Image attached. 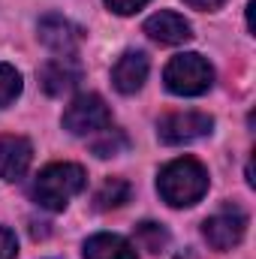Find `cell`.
<instances>
[{
    "label": "cell",
    "instance_id": "6da1fadb",
    "mask_svg": "<svg viewBox=\"0 0 256 259\" xmlns=\"http://www.w3.org/2000/svg\"><path fill=\"white\" fill-rule=\"evenodd\" d=\"M157 190H160L166 205L190 208L208 193V169L193 157H178V160H172L160 169Z\"/></svg>",
    "mask_w": 256,
    "mask_h": 259
},
{
    "label": "cell",
    "instance_id": "7a4b0ae2",
    "mask_svg": "<svg viewBox=\"0 0 256 259\" xmlns=\"http://www.w3.org/2000/svg\"><path fill=\"white\" fill-rule=\"evenodd\" d=\"M84 184H88V175H84L81 166H75V163H52L36 175V181L30 187V196H33V202L39 208L64 211L69 205V199L84 190Z\"/></svg>",
    "mask_w": 256,
    "mask_h": 259
},
{
    "label": "cell",
    "instance_id": "3957f363",
    "mask_svg": "<svg viewBox=\"0 0 256 259\" xmlns=\"http://www.w3.org/2000/svg\"><path fill=\"white\" fill-rule=\"evenodd\" d=\"M163 81L178 97H202L214 84V66L208 64L202 55L187 52V55H178V58H172L166 64Z\"/></svg>",
    "mask_w": 256,
    "mask_h": 259
},
{
    "label": "cell",
    "instance_id": "277c9868",
    "mask_svg": "<svg viewBox=\"0 0 256 259\" xmlns=\"http://www.w3.org/2000/svg\"><path fill=\"white\" fill-rule=\"evenodd\" d=\"M112 127V112L100 94H81L75 97L64 112V130L72 136H97Z\"/></svg>",
    "mask_w": 256,
    "mask_h": 259
},
{
    "label": "cell",
    "instance_id": "5b68a950",
    "mask_svg": "<svg viewBox=\"0 0 256 259\" xmlns=\"http://www.w3.org/2000/svg\"><path fill=\"white\" fill-rule=\"evenodd\" d=\"M244 232H247V214L238 208V205H223L220 211H214L211 217H205V223H202V235H205V241L214 247V250H232V247H238L241 244V238H244Z\"/></svg>",
    "mask_w": 256,
    "mask_h": 259
},
{
    "label": "cell",
    "instance_id": "8992f818",
    "mask_svg": "<svg viewBox=\"0 0 256 259\" xmlns=\"http://www.w3.org/2000/svg\"><path fill=\"white\" fill-rule=\"evenodd\" d=\"M214 130V118L208 112H172L157 121V139L163 145H187Z\"/></svg>",
    "mask_w": 256,
    "mask_h": 259
},
{
    "label": "cell",
    "instance_id": "52a82bcc",
    "mask_svg": "<svg viewBox=\"0 0 256 259\" xmlns=\"http://www.w3.org/2000/svg\"><path fill=\"white\" fill-rule=\"evenodd\" d=\"M36 36H39V42L49 46L52 52H58V55H72V52L81 46L84 30H81L78 24H72L69 18H64V15H46V18L39 21V27H36Z\"/></svg>",
    "mask_w": 256,
    "mask_h": 259
},
{
    "label": "cell",
    "instance_id": "ba28073f",
    "mask_svg": "<svg viewBox=\"0 0 256 259\" xmlns=\"http://www.w3.org/2000/svg\"><path fill=\"white\" fill-rule=\"evenodd\" d=\"M81 81V64L72 55H61L46 61L39 69V84L49 97H64Z\"/></svg>",
    "mask_w": 256,
    "mask_h": 259
},
{
    "label": "cell",
    "instance_id": "9c48e42d",
    "mask_svg": "<svg viewBox=\"0 0 256 259\" xmlns=\"http://www.w3.org/2000/svg\"><path fill=\"white\" fill-rule=\"evenodd\" d=\"M33 145L24 136H0V178L21 181L30 169Z\"/></svg>",
    "mask_w": 256,
    "mask_h": 259
},
{
    "label": "cell",
    "instance_id": "30bf717a",
    "mask_svg": "<svg viewBox=\"0 0 256 259\" xmlns=\"http://www.w3.org/2000/svg\"><path fill=\"white\" fill-rule=\"evenodd\" d=\"M145 33L160 46H181L193 36V27L184 15L163 9V12H157V15H151L145 21Z\"/></svg>",
    "mask_w": 256,
    "mask_h": 259
},
{
    "label": "cell",
    "instance_id": "8fae6325",
    "mask_svg": "<svg viewBox=\"0 0 256 259\" xmlns=\"http://www.w3.org/2000/svg\"><path fill=\"white\" fill-rule=\"evenodd\" d=\"M148 69H151L148 55H142V52H124L118 58V64L112 66V84L121 94H136V91H142V84L148 78Z\"/></svg>",
    "mask_w": 256,
    "mask_h": 259
},
{
    "label": "cell",
    "instance_id": "7c38bea8",
    "mask_svg": "<svg viewBox=\"0 0 256 259\" xmlns=\"http://www.w3.org/2000/svg\"><path fill=\"white\" fill-rule=\"evenodd\" d=\"M84 259H139V256H136V247L127 238L112 235V232H100V235H91L84 241Z\"/></svg>",
    "mask_w": 256,
    "mask_h": 259
},
{
    "label": "cell",
    "instance_id": "4fadbf2b",
    "mask_svg": "<svg viewBox=\"0 0 256 259\" xmlns=\"http://www.w3.org/2000/svg\"><path fill=\"white\" fill-rule=\"evenodd\" d=\"M130 199V184L124 178H109L100 184V190L94 193V208L97 211H112V208H121Z\"/></svg>",
    "mask_w": 256,
    "mask_h": 259
},
{
    "label": "cell",
    "instance_id": "5bb4252c",
    "mask_svg": "<svg viewBox=\"0 0 256 259\" xmlns=\"http://www.w3.org/2000/svg\"><path fill=\"white\" fill-rule=\"evenodd\" d=\"M136 244H139L142 250H148V253H163V250L169 247V232H166L160 223L145 220V223L136 226Z\"/></svg>",
    "mask_w": 256,
    "mask_h": 259
},
{
    "label": "cell",
    "instance_id": "9a60e30c",
    "mask_svg": "<svg viewBox=\"0 0 256 259\" xmlns=\"http://www.w3.org/2000/svg\"><path fill=\"white\" fill-rule=\"evenodd\" d=\"M91 148H94L97 157L106 160V157H115V154H121V151L127 148V136H124L121 130H115V127H106L103 133L94 136V145H91Z\"/></svg>",
    "mask_w": 256,
    "mask_h": 259
},
{
    "label": "cell",
    "instance_id": "2e32d148",
    "mask_svg": "<svg viewBox=\"0 0 256 259\" xmlns=\"http://www.w3.org/2000/svg\"><path fill=\"white\" fill-rule=\"evenodd\" d=\"M21 94V72L9 64H0V109L12 106Z\"/></svg>",
    "mask_w": 256,
    "mask_h": 259
},
{
    "label": "cell",
    "instance_id": "e0dca14e",
    "mask_svg": "<svg viewBox=\"0 0 256 259\" xmlns=\"http://www.w3.org/2000/svg\"><path fill=\"white\" fill-rule=\"evenodd\" d=\"M18 256V241H15V232L0 226V259H15Z\"/></svg>",
    "mask_w": 256,
    "mask_h": 259
},
{
    "label": "cell",
    "instance_id": "ac0fdd59",
    "mask_svg": "<svg viewBox=\"0 0 256 259\" xmlns=\"http://www.w3.org/2000/svg\"><path fill=\"white\" fill-rule=\"evenodd\" d=\"M145 3H151V0H106V6H109L115 15H133V12H139Z\"/></svg>",
    "mask_w": 256,
    "mask_h": 259
},
{
    "label": "cell",
    "instance_id": "d6986e66",
    "mask_svg": "<svg viewBox=\"0 0 256 259\" xmlns=\"http://www.w3.org/2000/svg\"><path fill=\"white\" fill-rule=\"evenodd\" d=\"M190 9H199V12H217L226 0H184Z\"/></svg>",
    "mask_w": 256,
    "mask_h": 259
}]
</instances>
